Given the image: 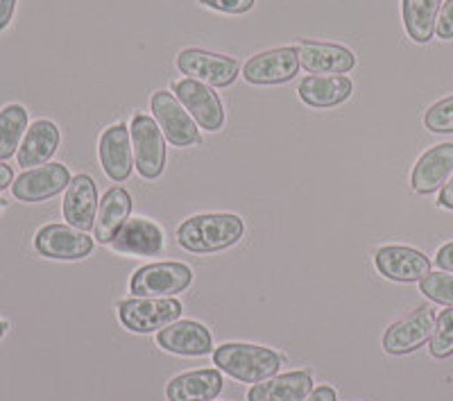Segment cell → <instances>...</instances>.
Wrapping results in <instances>:
<instances>
[{
  "label": "cell",
  "mask_w": 453,
  "mask_h": 401,
  "mask_svg": "<svg viewBox=\"0 0 453 401\" xmlns=\"http://www.w3.org/2000/svg\"><path fill=\"white\" fill-rule=\"evenodd\" d=\"M419 290H422L428 299H433V302L444 304V306L453 309V274L428 273L426 277L419 281Z\"/></svg>",
  "instance_id": "cell-28"
},
{
  "label": "cell",
  "mask_w": 453,
  "mask_h": 401,
  "mask_svg": "<svg viewBox=\"0 0 453 401\" xmlns=\"http://www.w3.org/2000/svg\"><path fill=\"white\" fill-rule=\"evenodd\" d=\"M435 311L431 306H419L408 318L399 320L383 334V350L392 356H403L419 350L428 343L435 331Z\"/></svg>",
  "instance_id": "cell-9"
},
{
  "label": "cell",
  "mask_w": 453,
  "mask_h": 401,
  "mask_svg": "<svg viewBox=\"0 0 453 401\" xmlns=\"http://www.w3.org/2000/svg\"><path fill=\"white\" fill-rule=\"evenodd\" d=\"M438 204L444 206V209H451V212H453V175L449 177L447 184L442 186V193H440Z\"/></svg>",
  "instance_id": "cell-35"
},
{
  "label": "cell",
  "mask_w": 453,
  "mask_h": 401,
  "mask_svg": "<svg viewBox=\"0 0 453 401\" xmlns=\"http://www.w3.org/2000/svg\"><path fill=\"white\" fill-rule=\"evenodd\" d=\"M0 212H3V200H0Z\"/></svg>",
  "instance_id": "cell-38"
},
{
  "label": "cell",
  "mask_w": 453,
  "mask_h": 401,
  "mask_svg": "<svg viewBox=\"0 0 453 401\" xmlns=\"http://www.w3.org/2000/svg\"><path fill=\"white\" fill-rule=\"evenodd\" d=\"M220 370H196L175 376L165 386L168 401H213L222 392Z\"/></svg>",
  "instance_id": "cell-21"
},
{
  "label": "cell",
  "mask_w": 453,
  "mask_h": 401,
  "mask_svg": "<svg viewBox=\"0 0 453 401\" xmlns=\"http://www.w3.org/2000/svg\"><path fill=\"white\" fill-rule=\"evenodd\" d=\"M129 213H132V196L120 186L109 189L100 200L98 216H96V227H93L96 241L109 245L113 238L119 236L125 222L129 220Z\"/></svg>",
  "instance_id": "cell-22"
},
{
  "label": "cell",
  "mask_w": 453,
  "mask_h": 401,
  "mask_svg": "<svg viewBox=\"0 0 453 401\" xmlns=\"http://www.w3.org/2000/svg\"><path fill=\"white\" fill-rule=\"evenodd\" d=\"M424 125L433 134H451L453 132V96L433 104L424 116Z\"/></svg>",
  "instance_id": "cell-29"
},
{
  "label": "cell",
  "mask_w": 453,
  "mask_h": 401,
  "mask_svg": "<svg viewBox=\"0 0 453 401\" xmlns=\"http://www.w3.org/2000/svg\"><path fill=\"white\" fill-rule=\"evenodd\" d=\"M177 68L188 78L200 80L211 87H229L241 73V66L232 57L197 50V48L181 50L177 55Z\"/></svg>",
  "instance_id": "cell-7"
},
{
  "label": "cell",
  "mask_w": 453,
  "mask_h": 401,
  "mask_svg": "<svg viewBox=\"0 0 453 401\" xmlns=\"http://www.w3.org/2000/svg\"><path fill=\"white\" fill-rule=\"evenodd\" d=\"M27 132V109L23 104H7L0 109V161L19 152Z\"/></svg>",
  "instance_id": "cell-26"
},
{
  "label": "cell",
  "mask_w": 453,
  "mask_h": 401,
  "mask_svg": "<svg viewBox=\"0 0 453 401\" xmlns=\"http://www.w3.org/2000/svg\"><path fill=\"white\" fill-rule=\"evenodd\" d=\"M200 3L225 14H245L254 5V0H200Z\"/></svg>",
  "instance_id": "cell-30"
},
{
  "label": "cell",
  "mask_w": 453,
  "mask_h": 401,
  "mask_svg": "<svg viewBox=\"0 0 453 401\" xmlns=\"http://www.w3.org/2000/svg\"><path fill=\"white\" fill-rule=\"evenodd\" d=\"M376 270L386 279L402 283L422 281L431 273V261L412 247L386 245L374 257Z\"/></svg>",
  "instance_id": "cell-13"
},
{
  "label": "cell",
  "mask_w": 453,
  "mask_h": 401,
  "mask_svg": "<svg viewBox=\"0 0 453 401\" xmlns=\"http://www.w3.org/2000/svg\"><path fill=\"white\" fill-rule=\"evenodd\" d=\"M213 363L218 370L242 383H261L277 376L281 367V356L277 351L248 343H226L213 351Z\"/></svg>",
  "instance_id": "cell-2"
},
{
  "label": "cell",
  "mask_w": 453,
  "mask_h": 401,
  "mask_svg": "<svg viewBox=\"0 0 453 401\" xmlns=\"http://www.w3.org/2000/svg\"><path fill=\"white\" fill-rule=\"evenodd\" d=\"M100 164L111 181H125L134 168L132 134L123 123L107 127L100 136Z\"/></svg>",
  "instance_id": "cell-14"
},
{
  "label": "cell",
  "mask_w": 453,
  "mask_h": 401,
  "mask_svg": "<svg viewBox=\"0 0 453 401\" xmlns=\"http://www.w3.org/2000/svg\"><path fill=\"white\" fill-rule=\"evenodd\" d=\"M59 127L52 120H36L27 127L23 143L16 152L19 157V166L21 168H39L46 161L52 159V155L59 148Z\"/></svg>",
  "instance_id": "cell-20"
},
{
  "label": "cell",
  "mask_w": 453,
  "mask_h": 401,
  "mask_svg": "<svg viewBox=\"0 0 453 401\" xmlns=\"http://www.w3.org/2000/svg\"><path fill=\"white\" fill-rule=\"evenodd\" d=\"M242 234L245 222L234 213H202L181 222L177 241L188 252L211 254L236 245Z\"/></svg>",
  "instance_id": "cell-1"
},
{
  "label": "cell",
  "mask_w": 453,
  "mask_h": 401,
  "mask_svg": "<svg viewBox=\"0 0 453 401\" xmlns=\"http://www.w3.org/2000/svg\"><path fill=\"white\" fill-rule=\"evenodd\" d=\"M157 343L161 350L177 356H204L211 351V334L204 324L193 322V320H181V322L168 324L165 329L157 334Z\"/></svg>",
  "instance_id": "cell-18"
},
{
  "label": "cell",
  "mask_w": 453,
  "mask_h": 401,
  "mask_svg": "<svg viewBox=\"0 0 453 401\" xmlns=\"http://www.w3.org/2000/svg\"><path fill=\"white\" fill-rule=\"evenodd\" d=\"M12 184H14V170L5 161H0V190L10 189Z\"/></svg>",
  "instance_id": "cell-36"
},
{
  "label": "cell",
  "mask_w": 453,
  "mask_h": 401,
  "mask_svg": "<svg viewBox=\"0 0 453 401\" xmlns=\"http://www.w3.org/2000/svg\"><path fill=\"white\" fill-rule=\"evenodd\" d=\"M442 0H403V26L415 43H428L435 35Z\"/></svg>",
  "instance_id": "cell-25"
},
{
  "label": "cell",
  "mask_w": 453,
  "mask_h": 401,
  "mask_svg": "<svg viewBox=\"0 0 453 401\" xmlns=\"http://www.w3.org/2000/svg\"><path fill=\"white\" fill-rule=\"evenodd\" d=\"M354 84L345 75H311L299 82V98L304 100L309 107L326 109L342 104L349 100Z\"/></svg>",
  "instance_id": "cell-24"
},
{
  "label": "cell",
  "mask_w": 453,
  "mask_h": 401,
  "mask_svg": "<svg viewBox=\"0 0 453 401\" xmlns=\"http://www.w3.org/2000/svg\"><path fill=\"white\" fill-rule=\"evenodd\" d=\"M435 263H438V267L444 270V273H453V243H447V245L440 247Z\"/></svg>",
  "instance_id": "cell-32"
},
{
  "label": "cell",
  "mask_w": 453,
  "mask_h": 401,
  "mask_svg": "<svg viewBox=\"0 0 453 401\" xmlns=\"http://www.w3.org/2000/svg\"><path fill=\"white\" fill-rule=\"evenodd\" d=\"M193 281V270L184 263H152L139 267L129 281L136 297H170L186 290Z\"/></svg>",
  "instance_id": "cell-5"
},
{
  "label": "cell",
  "mask_w": 453,
  "mask_h": 401,
  "mask_svg": "<svg viewBox=\"0 0 453 401\" xmlns=\"http://www.w3.org/2000/svg\"><path fill=\"white\" fill-rule=\"evenodd\" d=\"M5 331H7V322L5 320H0V338L5 335Z\"/></svg>",
  "instance_id": "cell-37"
},
{
  "label": "cell",
  "mask_w": 453,
  "mask_h": 401,
  "mask_svg": "<svg viewBox=\"0 0 453 401\" xmlns=\"http://www.w3.org/2000/svg\"><path fill=\"white\" fill-rule=\"evenodd\" d=\"M16 0H0V32L10 26L12 16H14Z\"/></svg>",
  "instance_id": "cell-33"
},
{
  "label": "cell",
  "mask_w": 453,
  "mask_h": 401,
  "mask_svg": "<svg viewBox=\"0 0 453 401\" xmlns=\"http://www.w3.org/2000/svg\"><path fill=\"white\" fill-rule=\"evenodd\" d=\"M98 189L88 175H75L64 196V220L80 232H91L98 216Z\"/></svg>",
  "instance_id": "cell-15"
},
{
  "label": "cell",
  "mask_w": 453,
  "mask_h": 401,
  "mask_svg": "<svg viewBox=\"0 0 453 401\" xmlns=\"http://www.w3.org/2000/svg\"><path fill=\"white\" fill-rule=\"evenodd\" d=\"M304 401H338V397H335V390L331 386H319Z\"/></svg>",
  "instance_id": "cell-34"
},
{
  "label": "cell",
  "mask_w": 453,
  "mask_h": 401,
  "mask_svg": "<svg viewBox=\"0 0 453 401\" xmlns=\"http://www.w3.org/2000/svg\"><path fill=\"white\" fill-rule=\"evenodd\" d=\"M152 113H155L157 125L161 127L168 143L175 148H188V145L200 143V129L193 123V119L181 107L180 100L168 91L152 93Z\"/></svg>",
  "instance_id": "cell-6"
},
{
  "label": "cell",
  "mask_w": 453,
  "mask_h": 401,
  "mask_svg": "<svg viewBox=\"0 0 453 401\" xmlns=\"http://www.w3.org/2000/svg\"><path fill=\"white\" fill-rule=\"evenodd\" d=\"M177 100L191 112L193 119L206 132H218L225 125V109H222L220 98L213 89L206 87L204 82L193 78H186L175 84Z\"/></svg>",
  "instance_id": "cell-11"
},
{
  "label": "cell",
  "mask_w": 453,
  "mask_h": 401,
  "mask_svg": "<svg viewBox=\"0 0 453 401\" xmlns=\"http://www.w3.org/2000/svg\"><path fill=\"white\" fill-rule=\"evenodd\" d=\"M132 148H134V166L145 180H157L165 168V136L155 119L148 113H136L132 119Z\"/></svg>",
  "instance_id": "cell-4"
},
{
  "label": "cell",
  "mask_w": 453,
  "mask_h": 401,
  "mask_svg": "<svg viewBox=\"0 0 453 401\" xmlns=\"http://www.w3.org/2000/svg\"><path fill=\"white\" fill-rule=\"evenodd\" d=\"M453 175V143H440L424 152L412 168L411 184L415 193L428 196L442 189Z\"/></svg>",
  "instance_id": "cell-17"
},
{
  "label": "cell",
  "mask_w": 453,
  "mask_h": 401,
  "mask_svg": "<svg viewBox=\"0 0 453 401\" xmlns=\"http://www.w3.org/2000/svg\"><path fill=\"white\" fill-rule=\"evenodd\" d=\"M431 354L435 359L453 356V309L442 311L435 320V331L431 335Z\"/></svg>",
  "instance_id": "cell-27"
},
{
  "label": "cell",
  "mask_w": 453,
  "mask_h": 401,
  "mask_svg": "<svg viewBox=\"0 0 453 401\" xmlns=\"http://www.w3.org/2000/svg\"><path fill=\"white\" fill-rule=\"evenodd\" d=\"M111 250L120 254H139V257H155L164 250V232L159 225L145 220V218H132L123 225L119 236L113 238Z\"/></svg>",
  "instance_id": "cell-19"
},
{
  "label": "cell",
  "mask_w": 453,
  "mask_h": 401,
  "mask_svg": "<svg viewBox=\"0 0 453 401\" xmlns=\"http://www.w3.org/2000/svg\"><path fill=\"white\" fill-rule=\"evenodd\" d=\"M313 392V376L309 372H288L268 381L254 383L248 401H304Z\"/></svg>",
  "instance_id": "cell-23"
},
{
  "label": "cell",
  "mask_w": 453,
  "mask_h": 401,
  "mask_svg": "<svg viewBox=\"0 0 453 401\" xmlns=\"http://www.w3.org/2000/svg\"><path fill=\"white\" fill-rule=\"evenodd\" d=\"M35 250L46 258L80 261L93 252V238L71 225H46L36 232Z\"/></svg>",
  "instance_id": "cell-8"
},
{
  "label": "cell",
  "mask_w": 453,
  "mask_h": 401,
  "mask_svg": "<svg viewBox=\"0 0 453 401\" xmlns=\"http://www.w3.org/2000/svg\"><path fill=\"white\" fill-rule=\"evenodd\" d=\"M181 304L173 297H132L119 304V318L132 334H152L177 322Z\"/></svg>",
  "instance_id": "cell-3"
},
{
  "label": "cell",
  "mask_w": 453,
  "mask_h": 401,
  "mask_svg": "<svg viewBox=\"0 0 453 401\" xmlns=\"http://www.w3.org/2000/svg\"><path fill=\"white\" fill-rule=\"evenodd\" d=\"M299 66L313 75H342L356 66V55L338 43L302 42L297 43Z\"/></svg>",
  "instance_id": "cell-16"
},
{
  "label": "cell",
  "mask_w": 453,
  "mask_h": 401,
  "mask_svg": "<svg viewBox=\"0 0 453 401\" xmlns=\"http://www.w3.org/2000/svg\"><path fill=\"white\" fill-rule=\"evenodd\" d=\"M435 35L444 42L453 39V0H447L442 3V10H440L438 16V26H435Z\"/></svg>",
  "instance_id": "cell-31"
},
{
  "label": "cell",
  "mask_w": 453,
  "mask_h": 401,
  "mask_svg": "<svg viewBox=\"0 0 453 401\" xmlns=\"http://www.w3.org/2000/svg\"><path fill=\"white\" fill-rule=\"evenodd\" d=\"M71 173L64 164H43L26 170L12 184V196L21 202H46L59 196L71 184Z\"/></svg>",
  "instance_id": "cell-10"
},
{
  "label": "cell",
  "mask_w": 453,
  "mask_h": 401,
  "mask_svg": "<svg viewBox=\"0 0 453 401\" xmlns=\"http://www.w3.org/2000/svg\"><path fill=\"white\" fill-rule=\"evenodd\" d=\"M299 71L297 48H274L248 59L242 66V78L250 84H283Z\"/></svg>",
  "instance_id": "cell-12"
}]
</instances>
